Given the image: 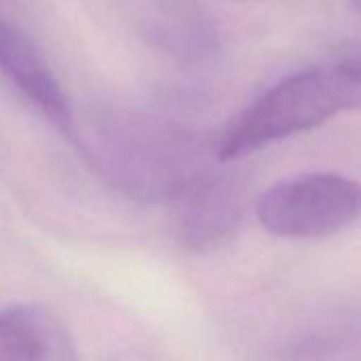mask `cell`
Here are the masks:
<instances>
[{
  "mask_svg": "<svg viewBox=\"0 0 361 361\" xmlns=\"http://www.w3.org/2000/svg\"><path fill=\"white\" fill-rule=\"evenodd\" d=\"M340 66H342L344 73H348V75L361 85V51H357V54L348 56L346 60H342Z\"/></svg>",
  "mask_w": 361,
  "mask_h": 361,
  "instance_id": "8",
  "label": "cell"
},
{
  "mask_svg": "<svg viewBox=\"0 0 361 361\" xmlns=\"http://www.w3.org/2000/svg\"><path fill=\"white\" fill-rule=\"evenodd\" d=\"M83 151L119 188L151 202L172 204L196 178L209 172L200 164L192 138L149 121L113 128Z\"/></svg>",
  "mask_w": 361,
  "mask_h": 361,
  "instance_id": "2",
  "label": "cell"
},
{
  "mask_svg": "<svg viewBox=\"0 0 361 361\" xmlns=\"http://www.w3.org/2000/svg\"><path fill=\"white\" fill-rule=\"evenodd\" d=\"M0 361H81L64 323L43 304L0 308Z\"/></svg>",
  "mask_w": 361,
  "mask_h": 361,
  "instance_id": "6",
  "label": "cell"
},
{
  "mask_svg": "<svg viewBox=\"0 0 361 361\" xmlns=\"http://www.w3.org/2000/svg\"><path fill=\"white\" fill-rule=\"evenodd\" d=\"M174 234L188 251L204 253L226 245L243 221V194L234 178L202 174L174 202Z\"/></svg>",
  "mask_w": 361,
  "mask_h": 361,
  "instance_id": "4",
  "label": "cell"
},
{
  "mask_svg": "<svg viewBox=\"0 0 361 361\" xmlns=\"http://www.w3.org/2000/svg\"><path fill=\"white\" fill-rule=\"evenodd\" d=\"M259 361H361V310L302 325L270 344Z\"/></svg>",
  "mask_w": 361,
  "mask_h": 361,
  "instance_id": "7",
  "label": "cell"
},
{
  "mask_svg": "<svg viewBox=\"0 0 361 361\" xmlns=\"http://www.w3.org/2000/svg\"><path fill=\"white\" fill-rule=\"evenodd\" d=\"M257 217L279 238L331 236L361 217V183L334 172L293 176L262 194Z\"/></svg>",
  "mask_w": 361,
  "mask_h": 361,
  "instance_id": "3",
  "label": "cell"
},
{
  "mask_svg": "<svg viewBox=\"0 0 361 361\" xmlns=\"http://www.w3.org/2000/svg\"><path fill=\"white\" fill-rule=\"evenodd\" d=\"M0 73L47 115L51 123L64 134H71L75 119L62 83L39 45L9 13L7 0H0Z\"/></svg>",
  "mask_w": 361,
  "mask_h": 361,
  "instance_id": "5",
  "label": "cell"
},
{
  "mask_svg": "<svg viewBox=\"0 0 361 361\" xmlns=\"http://www.w3.org/2000/svg\"><path fill=\"white\" fill-rule=\"evenodd\" d=\"M361 102V85L342 71H298L247 106L219 136L217 161H234L270 142L312 130Z\"/></svg>",
  "mask_w": 361,
  "mask_h": 361,
  "instance_id": "1",
  "label": "cell"
},
{
  "mask_svg": "<svg viewBox=\"0 0 361 361\" xmlns=\"http://www.w3.org/2000/svg\"><path fill=\"white\" fill-rule=\"evenodd\" d=\"M350 7H353V11L361 13V0H350Z\"/></svg>",
  "mask_w": 361,
  "mask_h": 361,
  "instance_id": "9",
  "label": "cell"
}]
</instances>
